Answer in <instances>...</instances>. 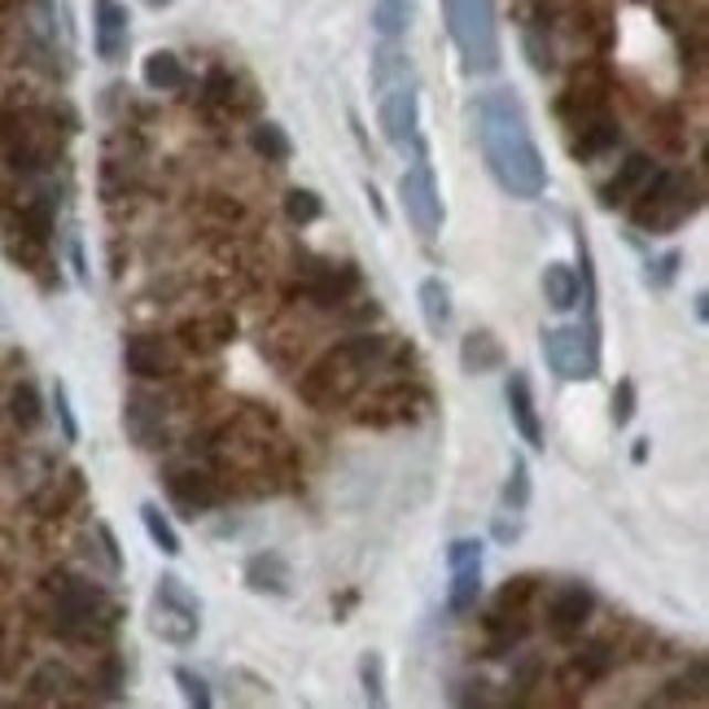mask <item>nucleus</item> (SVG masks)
Masks as SVG:
<instances>
[{
  "mask_svg": "<svg viewBox=\"0 0 709 709\" xmlns=\"http://www.w3.org/2000/svg\"><path fill=\"white\" fill-rule=\"evenodd\" d=\"M477 149L490 180L521 202H535L548 189V162L526 127V106L512 88H490L477 97Z\"/></svg>",
  "mask_w": 709,
  "mask_h": 709,
  "instance_id": "nucleus-1",
  "label": "nucleus"
},
{
  "mask_svg": "<svg viewBox=\"0 0 709 709\" xmlns=\"http://www.w3.org/2000/svg\"><path fill=\"white\" fill-rule=\"evenodd\" d=\"M385 354H390V338H381V334H354L347 342H338L325 359H316L298 377L303 403H311L316 412H334V408L351 403L354 390L363 385V377L372 368H381Z\"/></svg>",
  "mask_w": 709,
  "mask_h": 709,
  "instance_id": "nucleus-2",
  "label": "nucleus"
},
{
  "mask_svg": "<svg viewBox=\"0 0 709 709\" xmlns=\"http://www.w3.org/2000/svg\"><path fill=\"white\" fill-rule=\"evenodd\" d=\"M631 224L653 236L675 233L679 224H688L701 207V184L688 171H657L653 184L644 193H635L631 202Z\"/></svg>",
  "mask_w": 709,
  "mask_h": 709,
  "instance_id": "nucleus-3",
  "label": "nucleus"
},
{
  "mask_svg": "<svg viewBox=\"0 0 709 709\" xmlns=\"http://www.w3.org/2000/svg\"><path fill=\"white\" fill-rule=\"evenodd\" d=\"M443 22H447V35H452L469 75H495L499 71L495 0H443Z\"/></svg>",
  "mask_w": 709,
  "mask_h": 709,
  "instance_id": "nucleus-4",
  "label": "nucleus"
},
{
  "mask_svg": "<svg viewBox=\"0 0 709 709\" xmlns=\"http://www.w3.org/2000/svg\"><path fill=\"white\" fill-rule=\"evenodd\" d=\"M53 613H57V631L71 639H93L118 622V609L110 604L106 588L88 579H71V574L53 583Z\"/></svg>",
  "mask_w": 709,
  "mask_h": 709,
  "instance_id": "nucleus-5",
  "label": "nucleus"
},
{
  "mask_svg": "<svg viewBox=\"0 0 709 709\" xmlns=\"http://www.w3.org/2000/svg\"><path fill=\"white\" fill-rule=\"evenodd\" d=\"M149 631L162 644L189 648L202 631V600L184 588L180 574H158L154 579V604H149Z\"/></svg>",
  "mask_w": 709,
  "mask_h": 709,
  "instance_id": "nucleus-6",
  "label": "nucleus"
},
{
  "mask_svg": "<svg viewBox=\"0 0 709 709\" xmlns=\"http://www.w3.org/2000/svg\"><path fill=\"white\" fill-rule=\"evenodd\" d=\"M543 359L561 381L600 377V325H557L543 329Z\"/></svg>",
  "mask_w": 709,
  "mask_h": 709,
  "instance_id": "nucleus-7",
  "label": "nucleus"
},
{
  "mask_svg": "<svg viewBox=\"0 0 709 709\" xmlns=\"http://www.w3.org/2000/svg\"><path fill=\"white\" fill-rule=\"evenodd\" d=\"M381 106V136L399 149V154H412V158H425V136H421V97H416V84L412 80H399L390 84L385 93H377Z\"/></svg>",
  "mask_w": 709,
  "mask_h": 709,
  "instance_id": "nucleus-8",
  "label": "nucleus"
},
{
  "mask_svg": "<svg viewBox=\"0 0 709 709\" xmlns=\"http://www.w3.org/2000/svg\"><path fill=\"white\" fill-rule=\"evenodd\" d=\"M399 207L408 215V224L416 229L421 241H434L443 233V193L434 180V167L425 158H416L403 176H399Z\"/></svg>",
  "mask_w": 709,
  "mask_h": 709,
  "instance_id": "nucleus-9",
  "label": "nucleus"
},
{
  "mask_svg": "<svg viewBox=\"0 0 709 709\" xmlns=\"http://www.w3.org/2000/svg\"><path fill=\"white\" fill-rule=\"evenodd\" d=\"M123 368L140 381H167L180 372V351L167 342V338H154V334H136L123 342Z\"/></svg>",
  "mask_w": 709,
  "mask_h": 709,
  "instance_id": "nucleus-10",
  "label": "nucleus"
},
{
  "mask_svg": "<svg viewBox=\"0 0 709 709\" xmlns=\"http://www.w3.org/2000/svg\"><path fill=\"white\" fill-rule=\"evenodd\" d=\"M167 495L184 517H202L224 499L220 477L207 469H171L167 473Z\"/></svg>",
  "mask_w": 709,
  "mask_h": 709,
  "instance_id": "nucleus-11",
  "label": "nucleus"
},
{
  "mask_svg": "<svg viewBox=\"0 0 709 709\" xmlns=\"http://www.w3.org/2000/svg\"><path fill=\"white\" fill-rule=\"evenodd\" d=\"M93 44L102 62H123L131 44V18L123 0H93Z\"/></svg>",
  "mask_w": 709,
  "mask_h": 709,
  "instance_id": "nucleus-12",
  "label": "nucleus"
},
{
  "mask_svg": "<svg viewBox=\"0 0 709 709\" xmlns=\"http://www.w3.org/2000/svg\"><path fill=\"white\" fill-rule=\"evenodd\" d=\"M123 430H127V438L136 443V447H145V452H158V447H167V416H162V403L158 399H149V394H127V403H123Z\"/></svg>",
  "mask_w": 709,
  "mask_h": 709,
  "instance_id": "nucleus-13",
  "label": "nucleus"
},
{
  "mask_svg": "<svg viewBox=\"0 0 709 709\" xmlns=\"http://www.w3.org/2000/svg\"><path fill=\"white\" fill-rule=\"evenodd\" d=\"M591 613H595V591L583 588V583H570V588L557 591L552 604H548V631L557 639H574V635H583Z\"/></svg>",
  "mask_w": 709,
  "mask_h": 709,
  "instance_id": "nucleus-14",
  "label": "nucleus"
},
{
  "mask_svg": "<svg viewBox=\"0 0 709 709\" xmlns=\"http://www.w3.org/2000/svg\"><path fill=\"white\" fill-rule=\"evenodd\" d=\"M504 403H508V416H512V430L535 447V452H543L548 443H543V425H539V408H535V390H530V377L526 372H508V381H504Z\"/></svg>",
  "mask_w": 709,
  "mask_h": 709,
  "instance_id": "nucleus-15",
  "label": "nucleus"
},
{
  "mask_svg": "<svg viewBox=\"0 0 709 709\" xmlns=\"http://www.w3.org/2000/svg\"><path fill=\"white\" fill-rule=\"evenodd\" d=\"M359 285H363V276H359L354 263H320V267L307 272V294H311L320 307H342V303H351L354 294H359Z\"/></svg>",
  "mask_w": 709,
  "mask_h": 709,
  "instance_id": "nucleus-16",
  "label": "nucleus"
},
{
  "mask_svg": "<svg viewBox=\"0 0 709 709\" xmlns=\"http://www.w3.org/2000/svg\"><path fill=\"white\" fill-rule=\"evenodd\" d=\"M241 579L254 595H272V600H285L294 591V570H289V561L281 552H254L245 561Z\"/></svg>",
  "mask_w": 709,
  "mask_h": 709,
  "instance_id": "nucleus-17",
  "label": "nucleus"
},
{
  "mask_svg": "<svg viewBox=\"0 0 709 709\" xmlns=\"http://www.w3.org/2000/svg\"><path fill=\"white\" fill-rule=\"evenodd\" d=\"M648 176H653V158H648V154H631V158L600 184V207H609V211H613V207H626Z\"/></svg>",
  "mask_w": 709,
  "mask_h": 709,
  "instance_id": "nucleus-18",
  "label": "nucleus"
},
{
  "mask_svg": "<svg viewBox=\"0 0 709 709\" xmlns=\"http://www.w3.org/2000/svg\"><path fill=\"white\" fill-rule=\"evenodd\" d=\"M180 338H184L189 351H220L236 338V320L229 311H215V316H202V320H184Z\"/></svg>",
  "mask_w": 709,
  "mask_h": 709,
  "instance_id": "nucleus-19",
  "label": "nucleus"
},
{
  "mask_svg": "<svg viewBox=\"0 0 709 709\" xmlns=\"http://www.w3.org/2000/svg\"><path fill=\"white\" fill-rule=\"evenodd\" d=\"M416 298H421V316H425V325H430V334H447L452 329V320H456V307H452V289H447V281L443 276H425L421 281V289H416Z\"/></svg>",
  "mask_w": 709,
  "mask_h": 709,
  "instance_id": "nucleus-20",
  "label": "nucleus"
},
{
  "mask_svg": "<svg viewBox=\"0 0 709 709\" xmlns=\"http://www.w3.org/2000/svg\"><path fill=\"white\" fill-rule=\"evenodd\" d=\"M461 368L469 377H486V372H499L504 368V347L490 329H473L469 338L461 342Z\"/></svg>",
  "mask_w": 709,
  "mask_h": 709,
  "instance_id": "nucleus-21",
  "label": "nucleus"
},
{
  "mask_svg": "<svg viewBox=\"0 0 709 709\" xmlns=\"http://www.w3.org/2000/svg\"><path fill=\"white\" fill-rule=\"evenodd\" d=\"M543 298L552 311H574L579 298H583V281L570 263H548L543 267Z\"/></svg>",
  "mask_w": 709,
  "mask_h": 709,
  "instance_id": "nucleus-22",
  "label": "nucleus"
},
{
  "mask_svg": "<svg viewBox=\"0 0 709 709\" xmlns=\"http://www.w3.org/2000/svg\"><path fill=\"white\" fill-rule=\"evenodd\" d=\"M140 80H145L154 93H180V88L189 84L184 62H180L171 49H154V53L145 57V66H140Z\"/></svg>",
  "mask_w": 709,
  "mask_h": 709,
  "instance_id": "nucleus-23",
  "label": "nucleus"
},
{
  "mask_svg": "<svg viewBox=\"0 0 709 709\" xmlns=\"http://www.w3.org/2000/svg\"><path fill=\"white\" fill-rule=\"evenodd\" d=\"M579 127H583V136L574 140V158H583V162H591V158H600V154H609V149L622 145V127H617L613 118L591 115L583 118Z\"/></svg>",
  "mask_w": 709,
  "mask_h": 709,
  "instance_id": "nucleus-24",
  "label": "nucleus"
},
{
  "mask_svg": "<svg viewBox=\"0 0 709 709\" xmlns=\"http://www.w3.org/2000/svg\"><path fill=\"white\" fill-rule=\"evenodd\" d=\"M399 80H412V62L399 49V40H381V49L372 53V93H385Z\"/></svg>",
  "mask_w": 709,
  "mask_h": 709,
  "instance_id": "nucleus-25",
  "label": "nucleus"
},
{
  "mask_svg": "<svg viewBox=\"0 0 709 709\" xmlns=\"http://www.w3.org/2000/svg\"><path fill=\"white\" fill-rule=\"evenodd\" d=\"M482 600V561L477 565H456L452 570V591H447V613L452 617H465L477 609Z\"/></svg>",
  "mask_w": 709,
  "mask_h": 709,
  "instance_id": "nucleus-26",
  "label": "nucleus"
},
{
  "mask_svg": "<svg viewBox=\"0 0 709 709\" xmlns=\"http://www.w3.org/2000/svg\"><path fill=\"white\" fill-rule=\"evenodd\" d=\"M250 149L263 158V162H289L294 158V140L281 123H254L250 127Z\"/></svg>",
  "mask_w": 709,
  "mask_h": 709,
  "instance_id": "nucleus-27",
  "label": "nucleus"
},
{
  "mask_svg": "<svg viewBox=\"0 0 709 709\" xmlns=\"http://www.w3.org/2000/svg\"><path fill=\"white\" fill-rule=\"evenodd\" d=\"M140 526H145L149 543H154L162 557H180V535H176V526L167 521V512H162L154 499H145V504H140Z\"/></svg>",
  "mask_w": 709,
  "mask_h": 709,
  "instance_id": "nucleus-28",
  "label": "nucleus"
},
{
  "mask_svg": "<svg viewBox=\"0 0 709 709\" xmlns=\"http://www.w3.org/2000/svg\"><path fill=\"white\" fill-rule=\"evenodd\" d=\"M412 27V0H377L372 4V31L381 40H399Z\"/></svg>",
  "mask_w": 709,
  "mask_h": 709,
  "instance_id": "nucleus-29",
  "label": "nucleus"
},
{
  "mask_svg": "<svg viewBox=\"0 0 709 709\" xmlns=\"http://www.w3.org/2000/svg\"><path fill=\"white\" fill-rule=\"evenodd\" d=\"M325 215V198L316 193V189H289L285 193V220L294 224V229H307V224H316Z\"/></svg>",
  "mask_w": 709,
  "mask_h": 709,
  "instance_id": "nucleus-30",
  "label": "nucleus"
},
{
  "mask_svg": "<svg viewBox=\"0 0 709 709\" xmlns=\"http://www.w3.org/2000/svg\"><path fill=\"white\" fill-rule=\"evenodd\" d=\"M359 688H363L368 706H385V662H381V653L359 657Z\"/></svg>",
  "mask_w": 709,
  "mask_h": 709,
  "instance_id": "nucleus-31",
  "label": "nucleus"
},
{
  "mask_svg": "<svg viewBox=\"0 0 709 709\" xmlns=\"http://www.w3.org/2000/svg\"><path fill=\"white\" fill-rule=\"evenodd\" d=\"M526 504H530V465H526V456H512L508 482H504V508L526 512Z\"/></svg>",
  "mask_w": 709,
  "mask_h": 709,
  "instance_id": "nucleus-32",
  "label": "nucleus"
},
{
  "mask_svg": "<svg viewBox=\"0 0 709 709\" xmlns=\"http://www.w3.org/2000/svg\"><path fill=\"white\" fill-rule=\"evenodd\" d=\"M679 267H684V254H679V250H666V254L648 258V267H644L648 289H670V285L679 281Z\"/></svg>",
  "mask_w": 709,
  "mask_h": 709,
  "instance_id": "nucleus-33",
  "label": "nucleus"
},
{
  "mask_svg": "<svg viewBox=\"0 0 709 709\" xmlns=\"http://www.w3.org/2000/svg\"><path fill=\"white\" fill-rule=\"evenodd\" d=\"M202 93H207V106H224V110H236V75H233V71L215 66V71L207 75Z\"/></svg>",
  "mask_w": 709,
  "mask_h": 709,
  "instance_id": "nucleus-34",
  "label": "nucleus"
},
{
  "mask_svg": "<svg viewBox=\"0 0 709 709\" xmlns=\"http://www.w3.org/2000/svg\"><path fill=\"white\" fill-rule=\"evenodd\" d=\"M535 591H539V579H508L499 595H495V613H521L530 600H535Z\"/></svg>",
  "mask_w": 709,
  "mask_h": 709,
  "instance_id": "nucleus-35",
  "label": "nucleus"
},
{
  "mask_svg": "<svg viewBox=\"0 0 709 709\" xmlns=\"http://www.w3.org/2000/svg\"><path fill=\"white\" fill-rule=\"evenodd\" d=\"M13 421H18L22 430H35V425L44 421V408H40L35 385H18V390H13Z\"/></svg>",
  "mask_w": 709,
  "mask_h": 709,
  "instance_id": "nucleus-36",
  "label": "nucleus"
},
{
  "mask_svg": "<svg viewBox=\"0 0 709 709\" xmlns=\"http://www.w3.org/2000/svg\"><path fill=\"white\" fill-rule=\"evenodd\" d=\"M609 421H613L617 430H626V425L635 421V381H631V377H622V381L613 385V408H609Z\"/></svg>",
  "mask_w": 709,
  "mask_h": 709,
  "instance_id": "nucleus-37",
  "label": "nucleus"
},
{
  "mask_svg": "<svg viewBox=\"0 0 709 709\" xmlns=\"http://www.w3.org/2000/svg\"><path fill=\"white\" fill-rule=\"evenodd\" d=\"M176 684H180V692H184V701L189 706H198V709H211V684L202 679V675H193L189 666H176Z\"/></svg>",
  "mask_w": 709,
  "mask_h": 709,
  "instance_id": "nucleus-38",
  "label": "nucleus"
},
{
  "mask_svg": "<svg viewBox=\"0 0 709 709\" xmlns=\"http://www.w3.org/2000/svg\"><path fill=\"white\" fill-rule=\"evenodd\" d=\"M574 670H583V679H604L613 670V653L604 644H591L574 657Z\"/></svg>",
  "mask_w": 709,
  "mask_h": 709,
  "instance_id": "nucleus-39",
  "label": "nucleus"
},
{
  "mask_svg": "<svg viewBox=\"0 0 709 709\" xmlns=\"http://www.w3.org/2000/svg\"><path fill=\"white\" fill-rule=\"evenodd\" d=\"M53 412H57L62 438H66V443H80V421H75V408H71V390H66L62 381L53 385Z\"/></svg>",
  "mask_w": 709,
  "mask_h": 709,
  "instance_id": "nucleus-40",
  "label": "nucleus"
},
{
  "mask_svg": "<svg viewBox=\"0 0 709 709\" xmlns=\"http://www.w3.org/2000/svg\"><path fill=\"white\" fill-rule=\"evenodd\" d=\"M482 561V539H456L452 548H447V570H456V565H477Z\"/></svg>",
  "mask_w": 709,
  "mask_h": 709,
  "instance_id": "nucleus-41",
  "label": "nucleus"
},
{
  "mask_svg": "<svg viewBox=\"0 0 709 709\" xmlns=\"http://www.w3.org/2000/svg\"><path fill=\"white\" fill-rule=\"evenodd\" d=\"M97 539H102V552H106V565H110V574H118L123 570V552H118V539H115V530L102 521L97 526Z\"/></svg>",
  "mask_w": 709,
  "mask_h": 709,
  "instance_id": "nucleus-42",
  "label": "nucleus"
},
{
  "mask_svg": "<svg viewBox=\"0 0 709 709\" xmlns=\"http://www.w3.org/2000/svg\"><path fill=\"white\" fill-rule=\"evenodd\" d=\"M482 688H486L482 679H477V684L465 679V684H456V688H452V701H456V706H482V701H486V692H482Z\"/></svg>",
  "mask_w": 709,
  "mask_h": 709,
  "instance_id": "nucleus-43",
  "label": "nucleus"
},
{
  "mask_svg": "<svg viewBox=\"0 0 709 709\" xmlns=\"http://www.w3.org/2000/svg\"><path fill=\"white\" fill-rule=\"evenodd\" d=\"M517 535H521V521H495V539L499 543H512Z\"/></svg>",
  "mask_w": 709,
  "mask_h": 709,
  "instance_id": "nucleus-44",
  "label": "nucleus"
},
{
  "mask_svg": "<svg viewBox=\"0 0 709 709\" xmlns=\"http://www.w3.org/2000/svg\"><path fill=\"white\" fill-rule=\"evenodd\" d=\"M354 604H359V595H354V591H347L342 600H334V617H338V622H347V613H351Z\"/></svg>",
  "mask_w": 709,
  "mask_h": 709,
  "instance_id": "nucleus-45",
  "label": "nucleus"
},
{
  "mask_svg": "<svg viewBox=\"0 0 709 709\" xmlns=\"http://www.w3.org/2000/svg\"><path fill=\"white\" fill-rule=\"evenodd\" d=\"M363 193H368V207H372V215H377V220H385V202H381V193H377L372 184H368Z\"/></svg>",
  "mask_w": 709,
  "mask_h": 709,
  "instance_id": "nucleus-46",
  "label": "nucleus"
},
{
  "mask_svg": "<svg viewBox=\"0 0 709 709\" xmlns=\"http://www.w3.org/2000/svg\"><path fill=\"white\" fill-rule=\"evenodd\" d=\"M648 443H653V438H635V447H631V461H635V465L648 461Z\"/></svg>",
  "mask_w": 709,
  "mask_h": 709,
  "instance_id": "nucleus-47",
  "label": "nucleus"
},
{
  "mask_svg": "<svg viewBox=\"0 0 709 709\" xmlns=\"http://www.w3.org/2000/svg\"><path fill=\"white\" fill-rule=\"evenodd\" d=\"M140 4H145V9H171L176 0H140Z\"/></svg>",
  "mask_w": 709,
  "mask_h": 709,
  "instance_id": "nucleus-48",
  "label": "nucleus"
}]
</instances>
